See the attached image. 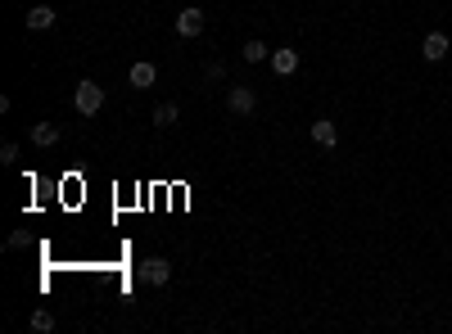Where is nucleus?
<instances>
[{"label":"nucleus","instance_id":"f257e3e1","mask_svg":"<svg viewBox=\"0 0 452 334\" xmlns=\"http://www.w3.org/2000/svg\"><path fill=\"white\" fill-rule=\"evenodd\" d=\"M72 104H77L82 118H95V113L104 108V86L91 82V77H82V82H77V95H72Z\"/></svg>","mask_w":452,"mask_h":334},{"label":"nucleus","instance_id":"f03ea898","mask_svg":"<svg viewBox=\"0 0 452 334\" xmlns=\"http://www.w3.org/2000/svg\"><path fill=\"white\" fill-rule=\"evenodd\" d=\"M136 276L145 284H154V289H163V284L172 280V262H167V257H145V262L136 267Z\"/></svg>","mask_w":452,"mask_h":334},{"label":"nucleus","instance_id":"7ed1b4c3","mask_svg":"<svg viewBox=\"0 0 452 334\" xmlns=\"http://www.w3.org/2000/svg\"><path fill=\"white\" fill-rule=\"evenodd\" d=\"M226 108H231V113H240V118H249L253 108H258V95H253L249 86H231V91H226Z\"/></svg>","mask_w":452,"mask_h":334},{"label":"nucleus","instance_id":"20e7f679","mask_svg":"<svg viewBox=\"0 0 452 334\" xmlns=\"http://www.w3.org/2000/svg\"><path fill=\"white\" fill-rule=\"evenodd\" d=\"M204 32V9L199 5H186L177 14V36H186V41H194V36Z\"/></svg>","mask_w":452,"mask_h":334},{"label":"nucleus","instance_id":"39448f33","mask_svg":"<svg viewBox=\"0 0 452 334\" xmlns=\"http://www.w3.org/2000/svg\"><path fill=\"white\" fill-rule=\"evenodd\" d=\"M267 64H272L276 77H294V72H299V50L280 45V50H272V59H267Z\"/></svg>","mask_w":452,"mask_h":334},{"label":"nucleus","instance_id":"423d86ee","mask_svg":"<svg viewBox=\"0 0 452 334\" xmlns=\"http://www.w3.org/2000/svg\"><path fill=\"white\" fill-rule=\"evenodd\" d=\"M127 82H131V86H136V91H150V86L158 82V68L150 64V59H136V64H131V68H127Z\"/></svg>","mask_w":452,"mask_h":334},{"label":"nucleus","instance_id":"0eeeda50","mask_svg":"<svg viewBox=\"0 0 452 334\" xmlns=\"http://www.w3.org/2000/svg\"><path fill=\"white\" fill-rule=\"evenodd\" d=\"M28 140L36 145V150H55V145H59V127H55V122H32Z\"/></svg>","mask_w":452,"mask_h":334},{"label":"nucleus","instance_id":"6e6552de","mask_svg":"<svg viewBox=\"0 0 452 334\" xmlns=\"http://www.w3.org/2000/svg\"><path fill=\"white\" fill-rule=\"evenodd\" d=\"M308 135H312V145H321V150H335V145H339V131H335L331 118H316L308 127Z\"/></svg>","mask_w":452,"mask_h":334},{"label":"nucleus","instance_id":"1a4fd4ad","mask_svg":"<svg viewBox=\"0 0 452 334\" xmlns=\"http://www.w3.org/2000/svg\"><path fill=\"white\" fill-rule=\"evenodd\" d=\"M421 55H425V64H439V59H448V36L443 32H430L421 41Z\"/></svg>","mask_w":452,"mask_h":334},{"label":"nucleus","instance_id":"9d476101","mask_svg":"<svg viewBox=\"0 0 452 334\" xmlns=\"http://www.w3.org/2000/svg\"><path fill=\"white\" fill-rule=\"evenodd\" d=\"M150 122H154V127H177V122H181V108L172 104V100H163V104H154V113H150Z\"/></svg>","mask_w":452,"mask_h":334},{"label":"nucleus","instance_id":"9b49d317","mask_svg":"<svg viewBox=\"0 0 452 334\" xmlns=\"http://www.w3.org/2000/svg\"><path fill=\"white\" fill-rule=\"evenodd\" d=\"M28 28H32V32L55 28V9H50V5H32V9H28Z\"/></svg>","mask_w":452,"mask_h":334},{"label":"nucleus","instance_id":"f8f14e48","mask_svg":"<svg viewBox=\"0 0 452 334\" xmlns=\"http://www.w3.org/2000/svg\"><path fill=\"white\" fill-rule=\"evenodd\" d=\"M263 59H272V45L267 41H244V64H263Z\"/></svg>","mask_w":452,"mask_h":334},{"label":"nucleus","instance_id":"ddd939ff","mask_svg":"<svg viewBox=\"0 0 452 334\" xmlns=\"http://www.w3.org/2000/svg\"><path fill=\"white\" fill-rule=\"evenodd\" d=\"M32 330H36V334H50V330H55V316L45 312V307H36V312H32Z\"/></svg>","mask_w":452,"mask_h":334},{"label":"nucleus","instance_id":"4468645a","mask_svg":"<svg viewBox=\"0 0 452 334\" xmlns=\"http://www.w3.org/2000/svg\"><path fill=\"white\" fill-rule=\"evenodd\" d=\"M204 77H209V82H226V64H217V59H213V64L204 68Z\"/></svg>","mask_w":452,"mask_h":334},{"label":"nucleus","instance_id":"2eb2a0df","mask_svg":"<svg viewBox=\"0 0 452 334\" xmlns=\"http://www.w3.org/2000/svg\"><path fill=\"white\" fill-rule=\"evenodd\" d=\"M0 163H18V145H14V140L0 145Z\"/></svg>","mask_w":452,"mask_h":334},{"label":"nucleus","instance_id":"dca6fc26","mask_svg":"<svg viewBox=\"0 0 452 334\" xmlns=\"http://www.w3.org/2000/svg\"><path fill=\"white\" fill-rule=\"evenodd\" d=\"M23 244H28V230H14V235L5 240V249H23Z\"/></svg>","mask_w":452,"mask_h":334}]
</instances>
